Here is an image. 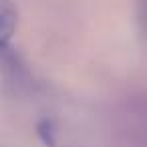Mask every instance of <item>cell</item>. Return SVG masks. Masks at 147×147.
Returning a JSON list of instances; mask_svg holds the SVG:
<instances>
[{"label":"cell","mask_w":147,"mask_h":147,"mask_svg":"<svg viewBox=\"0 0 147 147\" xmlns=\"http://www.w3.org/2000/svg\"><path fill=\"white\" fill-rule=\"evenodd\" d=\"M139 22H141V26L147 34V0H141L139 2Z\"/></svg>","instance_id":"3957f363"},{"label":"cell","mask_w":147,"mask_h":147,"mask_svg":"<svg viewBox=\"0 0 147 147\" xmlns=\"http://www.w3.org/2000/svg\"><path fill=\"white\" fill-rule=\"evenodd\" d=\"M16 22V10L10 0H0V75L10 85H24L28 83V69L12 47Z\"/></svg>","instance_id":"6da1fadb"},{"label":"cell","mask_w":147,"mask_h":147,"mask_svg":"<svg viewBox=\"0 0 147 147\" xmlns=\"http://www.w3.org/2000/svg\"><path fill=\"white\" fill-rule=\"evenodd\" d=\"M36 135L42 141L45 147H57V133H55V123L51 119H40L36 123Z\"/></svg>","instance_id":"7a4b0ae2"}]
</instances>
